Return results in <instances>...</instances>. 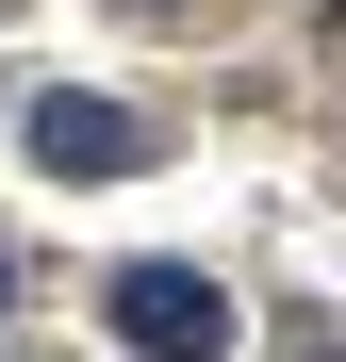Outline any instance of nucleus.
Here are the masks:
<instances>
[{
  "label": "nucleus",
  "instance_id": "nucleus-2",
  "mask_svg": "<svg viewBox=\"0 0 346 362\" xmlns=\"http://www.w3.org/2000/svg\"><path fill=\"white\" fill-rule=\"evenodd\" d=\"M17 148H33L50 181H132V165H149V115H115V99H67V83H50V99L17 115Z\"/></svg>",
  "mask_w": 346,
  "mask_h": 362
},
{
  "label": "nucleus",
  "instance_id": "nucleus-3",
  "mask_svg": "<svg viewBox=\"0 0 346 362\" xmlns=\"http://www.w3.org/2000/svg\"><path fill=\"white\" fill-rule=\"evenodd\" d=\"M297 362H346V329H297Z\"/></svg>",
  "mask_w": 346,
  "mask_h": 362
},
{
  "label": "nucleus",
  "instance_id": "nucleus-1",
  "mask_svg": "<svg viewBox=\"0 0 346 362\" xmlns=\"http://www.w3.org/2000/svg\"><path fill=\"white\" fill-rule=\"evenodd\" d=\"M115 346H132V362H231V280H198V264H115Z\"/></svg>",
  "mask_w": 346,
  "mask_h": 362
}]
</instances>
